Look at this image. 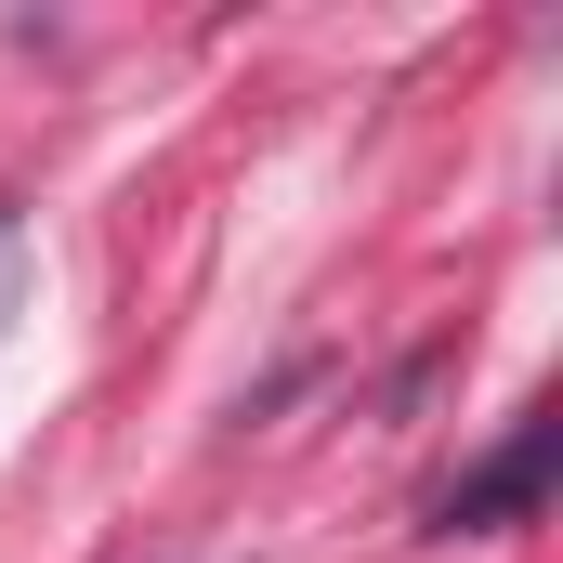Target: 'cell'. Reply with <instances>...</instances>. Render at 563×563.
<instances>
[{
  "label": "cell",
  "mask_w": 563,
  "mask_h": 563,
  "mask_svg": "<svg viewBox=\"0 0 563 563\" xmlns=\"http://www.w3.org/2000/svg\"><path fill=\"white\" fill-rule=\"evenodd\" d=\"M551 459H563V420H551V407H525V432H511L485 472H459V485H445L432 538H498V525H525V511L551 498Z\"/></svg>",
  "instance_id": "obj_1"
},
{
  "label": "cell",
  "mask_w": 563,
  "mask_h": 563,
  "mask_svg": "<svg viewBox=\"0 0 563 563\" xmlns=\"http://www.w3.org/2000/svg\"><path fill=\"white\" fill-rule=\"evenodd\" d=\"M13 301H26V210L0 197V328H13Z\"/></svg>",
  "instance_id": "obj_2"
}]
</instances>
